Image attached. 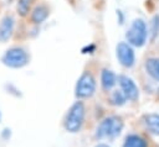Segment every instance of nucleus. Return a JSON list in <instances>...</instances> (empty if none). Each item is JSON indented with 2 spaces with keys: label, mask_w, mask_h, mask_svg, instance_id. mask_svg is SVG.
Wrapping results in <instances>:
<instances>
[{
  "label": "nucleus",
  "mask_w": 159,
  "mask_h": 147,
  "mask_svg": "<svg viewBox=\"0 0 159 147\" xmlns=\"http://www.w3.org/2000/svg\"><path fill=\"white\" fill-rule=\"evenodd\" d=\"M123 128V121L120 117L117 116H109L104 119L96 131L97 138H113L120 133Z\"/></svg>",
  "instance_id": "1"
},
{
  "label": "nucleus",
  "mask_w": 159,
  "mask_h": 147,
  "mask_svg": "<svg viewBox=\"0 0 159 147\" xmlns=\"http://www.w3.org/2000/svg\"><path fill=\"white\" fill-rule=\"evenodd\" d=\"M84 120V105L82 101H76L68 110L65 119V128L68 132H77Z\"/></svg>",
  "instance_id": "2"
},
{
  "label": "nucleus",
  "mask_w": 159,
  "mask_h": 147,
  "mask_svg": "<svg viewBox=\"0 0 159 147\" xmlns=\"http://www.w3.org/2000/svg\"><path fill=\"white\" fill-rule=\"evenodd\" d=\"M147 36H148L147 25L142 19H135L125 33L128 43L135 47H142L147 41Z\"/></svg>",
  "instance_id": "3"
},
{
  "label": "nucleus",
  "mask_w": 159,
  "mask_h": 147,
  "mask_svg": "<svg viewBox=\"0 0 159 147\" xmlns=\"http://www.w3.org/2000/svg\"><path fill=\"white\" fill-rule=\"evenodd\" d=\"M1 61L10 68H21L29 63V54L20 47H12L5 52Z\"/></svg>",
  "instance_id": "4"
},
{
  "label": "nucleus",
  "mask_w": 159,
  "mask_h": 147,
  "mask_svg": "<svg viewBox=\"0 0 159 147\" xmlns=\"http://www.w3.org/2000/svg\"><path fill=\"white\" fill-rule=\"evenodd\" d=\"M96 90V80L89 73H83L76 84V96L89 98Z\"/></svg>",
  "instance_id": "5"
},
{
  "label": "nucleus",
  "mask_w": 159,
  "mask_h": 147,
  "mask_svg": "<svg viewBox=\"0 0 159 147\" xmlns=\"http://www.w3.org/2000/svg\"><path fill=\"white\" fill-rule=\"evenodd\" d=\"M117 58L120 62V64L124 67L129 68L134 64L135 56H134V51L129 46V43L120 42L117 44Z\"/></svg>",
  "instance_id": "6"
},
{
  "label": "nucleus",
  "mask_w": 159,
  "mask_h": 147,
  "mask_svg": "<svg viewBox=\"0 0 159 147\" xmlns=\"http://www.w3.org/2000/svg\"><path fill=\"white\" fill-rule=\"evenodd\" d=\"M118 83L122 88V93L125 96V99H129L132 101L138 99V96H139L138 88L130 78H128L127 75H119L118 77Z\"/></svg>",
  "instance_id": "7"
},
{
  "label": "nucleus",
  "mask_w": 159,
  "mask_h": 147,
  "mask_svg": "<svg viewBox=\"0 0 159 147\" xmlns=\"http://www.w3.org/2000/svg\"><path fill=\"white\" fill-rule=\"evenodd\" d=\"M14 26H15V20L12 16L6 15L2 17L0 22V41L1 42H5L10 38L14 31Z\"/></svg>",
  "instance_id": "8"
},
{
  "label": "nucleus",
  "mask_w": 159,
  "mask_h": 147,
  "mask_svg": "<svg viewBox=\"0 0 159 147\" xmlns=\"http://www.w3.org/2000/svg\"><path fill=\"white\" fill-rule=\"evenodd\" d=\"M144 125L149 132L159 136V114H148L144 116Z\"/></svg>",
  "instance_id": "9"
},
{
  "label": "nucleus",
  "mask_w": 159,
  "mask_h": 147,
  "mask_svg": "<svg viewBox=\"0 0 159 147\" xmlns=\"http://www.w3.org/2000/svg\"><path fill=\"white\" fill-rule=\"evenodd\" d=\"M48 16V9L45 5H39L34 9L31 14V21L34 23H41L43 22Z\"/></svg>",
  "instance_id": "10"
},
{
  "label": "nucleus",
  "mask_w": 159,
  "mask_h": 147,
  "mask_svg": "<svg viewBox=\"0 0 159 147\" xmlns=\"http://www.w3.org/2000/svg\"><path fill=\"white\" fill-rule=\"evenodd\" d=\"M101 83L104 90H111L116 84V75L109 69H103L101 74Z\"/></svg>",
  "instance_id": "11"
},
{
  "label": "nucleus",
  "mask_w": 159,
  "mask_h": 147,
  "mask_svg": "<svg viewBox=\"0 0 159 147\" xmlns=\"http://www.w3.org/2000/svg\"><path fill=\"white\" fill-rule=\"evenodd\" d=\"M147 73L155 80H159V58H149L145 62Z\"/></svg>",
  "instance_id": "12"
},
{
  "label": "nucleus",
  "mask_w": 159,
  "mask_h": 147,
  "mask_svg": "<svg viewBox=\"0 0 159 147\" xmlns=\"http://www.w3.org/2000/svg\"><path fill=\"white\" fill-rule=\"evenodd\" d=\"M123 147H147V142L138 135H129L127 136Z\"/></svg>",
  "instance_id": "13"
},
{
  "label": "nucleus",
  "mask_w": 159,
  "mask_h": 147,
  "mask_svg": "<svg viewBox=\"0 0 159 147\" xmlns=\"http://www.w3.org/2000/svg\"><path fill=\"white\" fill-rule=\"evenodd\" d=\"M34 0H19L17 2V11L21 16H26L29 14V10L31 7V4Z\"/></svg>",
  "instance_id": "14"
},
{
  "label": "nucleus",
  "mask_w": 159,
  "mask_h": 147,
  "mask_svg": "<svg viewBox=\"0 0 159 147\" xmlns=\"http://www.w3.org/2000/svg\"><path fill=\"white\" fill-rule=\"evenodd\" d=\"M111 101H112V104L120 106V105H123L125 103V96L120 91H114L112 94V96H111Z\"/></svg>",
  "instance_id": "15"
},
{
  "label": "nucleus",
  "mask_w": 159,
  "mask_h": 147,
  "mask_svg": "<svg viewBox=\"0 0 159 147\" xmlns=\"http://www.w3.org/2000/svg\"><path fill=\"white\" fill-rule=\"evenodd\" d=\"M152 26H153V28H152V38L154 40L155 38V36L159 33V16L158 15H155L154 16V19H153V21H152Z\"/></svg>",
  "instance_id": "16"
},
{
  "label": "nucleus",
  "mask_w": 159,
  "mask_h": 147,
  "mask_svg": "<svg viewBox=\"0 0 159 147\" xmlns=\"http://www.w3.org/2000/svg\"><path fill=\"white\" fill-rule=\"evenodd\" d=\"M1 136H2V138L7 140V138L10 137V130H9V128H5V130L2 131V135H1Z\"/></svg>",
  "instance_id": "17"
},
{
  "label": "nucleus",
  "mask_w": 159,
  "mask_h": 147,
  "mask_svg": "<svg viewBox=\"0 0 159 147\" xmlns=\"http://www.w3.org/2000/svg\"><path fill=\"white\" fill-rule=\"evenodd\" d=\"M96 147H109L108 145H106V143H99V145H97Z\"/></svg>",
  "instance_id": "18"
},
{
  "label": "nucleus",
  "mask_w": 159,
  "mask_h": 147,
  "mask_svg": "<svg viewBox=\"0 0 159 147\" xmlns=\"http://www.w3.org/2000/svg\"><path fill=\"white\" fill-rule=\"evenodd\" d=\"M158 94H159V88H158Z\"/></svg>",
  "instance_id": "19"
},
{
  "label": "nucleus",
  "mask_w": 159,
  "mask_h": 147,
  "mask_svg": "<svg viewBox=\"0 0 159 147\" xmlns=\"http://www.w3.org/2000/svg\"><path fill=\"white\" fill-rule=\"evenodd\" d=\"M0 119H1V114H0Z\"/></svg>",
  "instance_id": "20"
}]
</instances>
